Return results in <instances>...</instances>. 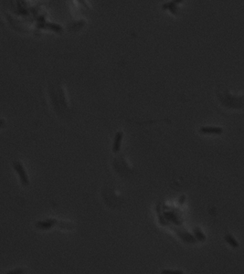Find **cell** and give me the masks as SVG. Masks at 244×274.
I'll use <instances>...</instances> for the list:
<instances>
[{
	"instance_id": "cell-1",
	"label": "cell",
	"mask_w": 244,
	"mask_h": 274,
	"mask_svg": "<svg viewBox=\"0 0 244 274\" xmlns=\"http://www.w3.org/2000/svg\"><path fill=\"white\" fill-rule=\"evenodd\" d=\"M12 167L14 169V171L16 172L19 183L23 187H27L30 185V176L29 174L27 172L24 164L20 162V161H14L12 163Z\"/></svg>"
},
{
	"instance_id": "cell-7",
	"label": "cell",
	"mask_w": 244,
	"mask_h": 274,
	"mask_svg": "<svg viewBox=\"0 0 244 274\" xmlns=\"http://www.w3.org/2000/svg\"><path fill=\"white\" fill-rule=\"evenodd\" d=\"M183 0H173L171 2H167V3H165L162 5V9L163 10H171L172 8H176V6L179 3H181Z\"/></svg>"
},
{
	"instance_id": "cell-6",
	"label": "cell",
	"mask_w": 244,
	"mask_h": 274,
	"mask_svg": "<svg viewBox=\"0 0 244 274\" xmlns=\"http://www.w3.org/2000/svg\"><path fill=\"white\" fill-rule=\"evenodd\" d=\"M47 29L56 32V33H62L63 32V27L58 24L55 23H50V22H47Z\"/></svg>"
},
{
	"instance_id": "cell-2",
	"label": "cell",
	"mask_w": 244,
	"mask_h": 274,
	"mask_svg": "<svg viewBox=\"0 0 244 274\" xmlns=\"http://www.w3.org/2000/svg\"><path fill=\"white\" fill-rule=\"evenodd\" d=\"M59 225V221L56 218H45L42 220H39L35 223V227L40 230H49Z\"/></svg>"
},
{
	"instance_id": "cell-5",
	"label": "cell",
	"mask_w": 244,
	"mask_h": 274,
	"mask_svg": "<svg viewBox=\"0 0 244 274\" xmlns=\"http://www.w3.org/2000/svg\"><path fill=\"white\" fill-rule=\"evenodd\" d=\"M225 240L231 247V248H233V249H238L239 248V242L237 241V239L232 235L227 234L225 236Z\"/></svg>"
},
{
	"instance_id": "cell-4",
	"label": "cell",
	"mask_w": 244,
	"mask_h": 274,
	"mask_svg": "<svg viewBox=\"0 0 244 274\" xmlns=\"http://www.w3.org/2000/svg\"><path fill=\"white\" fill-rule=\"evenodd\" d=\"M199 131L200 133L208 135H220L223 132V129L218 126H202Z\"/></svg>"
},
{
	"instance_id": "cell-8",
	"label": "cell",
	"mask_w": 244,
	"mask_h": 274,
	"mask_svg": "<svg viewBox=\"0 0 244 274\" xmlns=\"http://www.w3.org/2000/svg\"><path fill=\"white\" fill-rule=\"evenodd\" d=\"M24 272H26V269L24 268H16V269H13L9 270L6 274H21V273H24Z\"/></svg>"
},
{
	"instance_id": "cell-9",
	"label": "cell",
	"mask_w": 244,
	"mask_h": 274,
	"mask_svg": "<svg viewBox=\"0 0 244 274\" xmlns=\"http://www.w3.org/2000/svg\"><path fill=\"white\" fill-rule=\"evenodd\" d=\"M161 273H183L182 270L180 269H164L161 270Z\"/></svg>"
},
{
	"instance_id": "cell-3",
	"label": "cell",
	"mask_w": 244,
	"mask_h": 274,
	"mask_svg": "<svg viewBox=\"0 0 244 274\" xmlns=\"http://www.w3.org/2000/svg\"><path fill=\"white\" fill-rule=\"evenodd\" d=\"M124 133L123 131H118L114 137V141L112 145V152L114 154H119L122 149L123 140H124Z\"/></svg>"
}]
</instances>
